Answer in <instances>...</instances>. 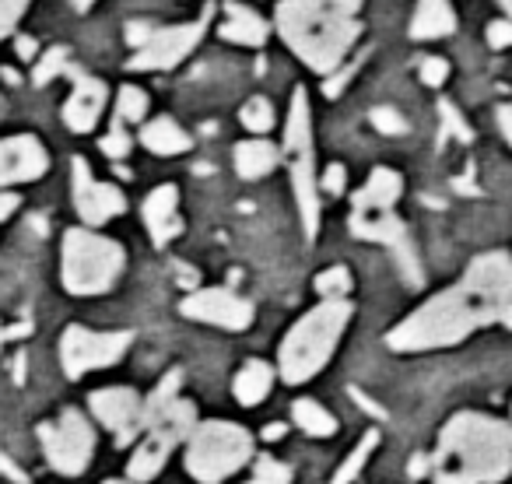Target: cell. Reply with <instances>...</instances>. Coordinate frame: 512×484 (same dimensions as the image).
Segmentation results:
<instances>
[{
	"mask_svg": "<svg viewBox=\"0 0 512 484\" xmlns=\"http://www.w3.org/2000/svg\"><path fill=\"white\" fill-rule=\"evenodd\" d=\"M467 278L484 292L495 309V320L512 330V257L509 253H481L470 264Z\"/></svg>",
	"mask_w": 512,
	"mask_h": 484,
	"instance_id": "14",
	"label": "cell"
},
{
	"mask_svg": "<svg viewBox=\"0 0 512 484\" xmlns=\"http://www.w3.org/2000/svg\"><path fill=\"white\" fill-rule=\"evenodd\" d=\"M404 183L393 169H376L369 176V183L355 193V207L358 211H393V200L400 197Z\"/></svg>",
	"mask_w": 512,
	"mask_h": 484,
	"instance_id": "20",
	"label": "cell"
},
{
	"mask_svg": "<svg viewBox=\"0 0 512 484\" xmlns=\"http://www.w3.org/2000/svg\"><path fill=\"white\" fill-rule=\"evenodd\" d=\"M432 460V484H495L512 470V428L488 414L463 411L446 421Z\"/></svg>",
	"mask_w": 512,
	"mask_h": 484,
	"instance_id": "1",
	"label": "cell"
},
{
	"mask_svg": "<svg viewBox=\"0 0 512 484\" xmlns=\"http://www.w3.org/2000/svg\"><path fill=\"white\" fill-rule=\"evenodd\" d=\"M144 113H148V95L141 88L127 85L120 92V102H116V120H144Z\"/></svg>",
	"mask_w": 512,
	"mask_h": 484,
	"instance_id": "30",
	"label": "cell"
},
{
	"mask_svg": "<svg viewBox=\"0 0 512 484\" xmlns=\"http://www.w3.org/2000/svg\"><path fill=\"white\" fill-rule=\"evenodd\" d=\"M292 418H295V425H299L306 435H320V439H327V435L337 432L334 414L323 411L316 400H299V404L292 407Z\"/></svg>",
	"mask_w": 512,
	"mask_h": 484,
	"instance_id": "26",
	"label": "cell"
},
{
	"mask_svg": "<svg viewBox=\"0 0 512 484\" xmlns=\"http://www.w3.org/2000/svg\"><path fill=\"white\" fill-rule=\"evenodd\" d=\"M64 71H67V50H64V46H53V50L39 60L32 81H36V85H50V81L57 78V74H64Z\"/></svg>",
	"mask_w": 512,
	"mask_h": 484,
	"instance_id": "31",
	"label": "cell"
},
{
	"mask_svg": "<svg viewBox=\"0 0 512 484\" xmlns=\"http://www.w3.org/2000/svg\"><path fill=\"white\" fill-rule=\"evenodd\" d=\"M428 470H432V460H428L425 453L414 456V460H411V474H414V477H421V474H428Z\"/></svg>",
	"mask_w": 512,
	"mask_h": 484,
	"instance_id": "44",
	"label": "cell"
},
{
	"mask_svg": "<svg viewBox=\"0 0 512 484\" xmlns=\"http://www.w3.org/2000/svg\"><path fill=\"white\" fill-rule=\"evenodd\" d=\"M0 474L11 477V481H18V484H29V477H25V470L18 467V463L11 460V456L4 453V449H0Z\"/></svg>",
	"mask_w": 512,
	"mask_h": 484,
	"instance_id": "40",
	"label": "cell"
},
{
	"mask_svg": "<svg viewBox=\"0 0 512 484\" xmlns=\"http://www.w3.org/2000/svg\"><path fill=\"white\" fill-rule=\"evenodd\" d=\"M46 165H50V158H46V148L36 137L22 134L0 141V186L39 179L46 172Z\"/></svg>",
	"mask_w": 512,
	"mask_h": 484,
	"instance_id": "16",
	"label": "cell"
},
{
	"mask_svg": "<svg viewBox=\"0 0 512 484\" xmlns=\"http://www.w3.org/2000/svg\"><path fill=\"white\" fill-rule=\"evenodd\" d=\"M179 313L225 330H246L253 323V306L246 299H239V295L225 292V288H204V292L186 295Z\"/></svg>",
	"mask_w": 512,
	"mask_h": 484,
	"instance_id": "13",
	"label": "cell"
},
{
	"mask_svg": "<svg viewBox=\"0 0 512 484\" xmlns=\"http://www.w3.org/2000/svg\"><path fill=\"white\" fill-rule=\"evenodd\" d=\"M362 0H281L278 32L313 71L334 74L358 39Z\"/></svg>",
	"mask_w": 512,
	"mask_h": 484,
	"instance_id": "2",
	"label": "cell"
},
{
	"mask_svg": "<svg viewBox=\"0 0 512 484\" xmlns=\"http://www.w3.org/2000/svg\"><path fill=\"white\" fill-rule=\"evenodd\" d=\"M25 8H29V0H0V39L11 36V29L25 15Z\"/></svg>",
	"mask_w": 512,
	"mask_h": 484,
	"instance_id": "35",
	"label": "cell"
},
{
	"mask_svg": "<svg viewBox=\"0 0 512 484\" xmlns=\"http://www.w3.org/2000/svg\"><path fill=\"white\" fill-rule=\"evenodd\" d=\"M456 29V15L446 0H421L418 15L411 22L414 39H442Z\"/></svg>",
	"mask_w": 512,
	"mask_h": 484,
	"instance_id": "21",
	"label": "cell"
},
{
	"mask_svg": "<svg viewBox=\"0 0 512 484\" xmlns=\"http://www.w3.org/2000/svg\"><path fill=\"white\" fill-rule=\"evenodd\" d=\"M74 207L88 225H106L109 218L127 211V200L116 186L95 183L85 158H74Z\"/></svg>",
	"mask_w": 512,
	"mask_h": 484,
	"instance_id": "15",
	"label": "cell"
},
{
	"mask_svg": "<svg viewBox=\"0 0 512 484\" xmlns=\"http://www.w3.org/2000/svg\"><path fill=\"white\" fill-rule=\"evenodd\" d=\"M488 43L495 46V50L512 46V22H491L488 25Z\"/></svg>",
	"mask_w": 512,
	"mask_h": 484,
	"instance_id": "38",
	"label": "cell"
},
{
	"mask_svg": "<svg viewBox=\"0 0 512 484\" xmlns=\"http://www.w3.org/2000/svg\"><path fill=\"white\" fill-rule=\"evenodd\" d=\"M15 207H18V197H15V193H0V221L11 218V214H15Z\"/></svg>",
	"mask_w": 512,
	"mask_h": 484,
	"instance_id": "42",
	"label": "cell"
},
{
	"mask_svg": "<svg viewBox=\"0 0 512 484\" xmlns=\"http://www.w3.org/2000/svg\"><path fill=\"white\" fill-rule=\"evenodd\" d=\"M211 11L214 8L207 4V11L200 15V22L172 25V29H155L148 43L134 53V60H130V71H169V67H176L183 57H190L193 46H197L200 36H204L207 22H211Z\"/></svg>",
	"mask_w": 512,
	"mask_h": 484,
	"instance_id": "11",
	"label": "cell"
},
{
	"mask_svg": "<svg viewBox=\"0 0 512 484\" xmlns=\"http://www.w3.org/2000/svg\"><path fill=\"white\" fill-rule=\"evenodd\" d=\"M498 123H502L505 141L512 144V106H502V109H498Z\"/></svg>",
	"mask_w": 512,
	"mask_h": 484,
	"instance_id": "43",
	"label": "cell"
},
{
	"mask_svg": "<svg viewBox=\"0 0 512 484\" xmlns=\"http://www.w3.org/2000/svg\"><path fill=\"white\" fill-rule=\"evenodd\" d=\"M141 141H144V148L155 151V155H179V151L190 148V137H186L169 116L151 120L148 127L141 130Z\"/></svg>",
	"mask_w": 512,
	"mask_h": 484,
	"instance_id": "24",
	"label": "cell"
},
{
	"mask_svg": "<svg viewBox=\"0 0 512 484\" xmlns=\"http://www.w3.org/2000/svg\"><path fill=\"white\" fill-rule=\"evenodd\" d=\"M323 190H327L330 197H341L344 193V165H330L327 176H323Z\"/></svg>",
	"mask_w": 512,
	"mask_h": 484,
	"instance_id": "39",
	"label": "cell"
},
{
	"mask_svg": "<svg viewBox=\"0 0 512 484\" xmlns=\"http://www.w3.org/2000/svg\"><path fill=\"white\" fill-rule=\"evenodd\" d=\"M39 439H43L46 460L53 470L67 477H78L88 470L95 453V428L88 425V418L74 407H67L53 425H39Z\"/></svg>",
	"mask_w": 512,
	"mask_h": 484,
	"instance_id": "8",
	"label": "cell"
},
{
	"mask_svg": "<svg viewBox=\"0 0 512 484\" xmlns=\"http://www.w3.org/2000/svg\"><path fill=\"white\" fill-rule=\"evenodd\" d=\"M253 456V439L242 425L232 421H204L193 428L190 446H186V470L197 481L218 484L232 477Z\"/></svg>",
	"mask_w": 512,
	"mask_h": 484,
	"instance_id": "6",
	"label": "cell"
},
{
	"mask_svg": "<svg viewBox=\"0 0 512 484\" xmlns=\"http://www.w3.org/2000/svg\"><path fill=\"white\" fill-rule=\"evenodd\" d=\"M351 232L358 239H372V242H383L386 250L397 257L400 274H404L411 285H421V264H418V253L411 246V235H407L404 221L397 218L393 211H358L351 214Z\"/></svg>",
	"mask_w": 512,
	"mask_h": 484,
	"instance_id": "10",
	"label": "cell"
},
{
	"mask_svg": "<svg viewBox=\"0 0 512 484\" xmlns=\"http://www.w3.org/2000/svg\"><path fill=\"white\" fill-rule=\"evenodd\" d=\"M123 271V246L106 235L71 228L64 235V288L74 295L109 292Z\"/></svg>",
	"mask_w": 512,
	"mask_h": 484,
	"instance_id": "5",
	"label": "cell"
},
{
	"mask_svg": "<svg viewBox=\"0 0 512 484\" xmlns=\"http://www.w3.org/2000/svg\"><path fill=\"white\" fill-rule=\"evenodd\" d=\"M372 127L376 130H383V134H390V137H400V134H407V123H404V116L400 113H393V109H372Z\"/></svg>",
	"mask_w": 512,
	"mask_h": 484,
	"instance_id": "34",
	"label": "cell"
},
{
	"mask_svg": "<svg viewBox=\"0 0 512 484\" xmlns=\"http://www.w3.org/2000/svg\"><path fill=\"white\" fill-rule=\"evenodd\" d=\"M439 113H442V123H446V134L460 137V141H470V127L463 123V116L456 113L449 102H439Z\"/></svg>",
	"mask_w": 512,
	"mask_h": 484,
	"instance_id": "36",
	"label": "cell"
},
{
	"mask_svg": "<svg viewBox=\"0 0 512 484\" xmlns=\"http://www.w3.org/2000/svg\"><path fill=\"white\" fill-rule=\"evenodd\" d=\"M18 57H36V39H29V36H22L18 39Z\"/></svg>",
	"mask_w": 512,
	"mask_h": 484,
	"instance_id": "45",
	"label": "cell"
},
{
	"mask_svg": "<svg viewBox=\"0 0 512 484\" xmlns=\"http://www.w3.org/2000/svg\"><path fill=\"white\" fill-rule=\"evenodd\" d=\"M95 418L106 428H113L116 446H127L137 432H144V400L127 386H109V390H95L92 397Z\"/></svg>",
	"mask_w": 512,
	"mask_h": 484,
	"instance_id": "12",
	"label": "cell"
},
{
	"mask_svg": "<svg viewBox=\"0 0 512 484\" xmlns=\"http://www.w3.org/2000/svg\"><path fill=\"white\" fill-rule=\"evenodd\" d=\"M176 186H158V190L148 193V200H144V225H148L151 232V242L155 246H165V242L172 239V235H179V228H183V221H179L176 214Z\"/></svg>",
	"mask_w": 512,
	"mask_h": 484,
	"instance_id": "18",
	"label": "cell"
},
{
	"mask_svg": "<svg viewBox=\"0 0 512 484\" xmlns=\"http://www.w3.org/2000/svg\"><path fill=\"white\" fill-rule=\"evenodd\" d=\"M134 334H95V330L85 327H67L64 337H60V362H64V372L71 379L85 376L92 369H106V365L120 362L127 355Z\"/></svg>",
	"mask_w": 512,
	"mask_h": 484,
	"instance_id": "9",
	"label": "cell"
},
{
	"mask_svg": "<svg viewBox=\"0 0 512 484\" xmlns=\"http://www.w3.org/2000/svg\"><path fill=\"white\" fill-rule=\"evenodd\" d=\"M278 165V148L271 141H242L235 148V169L242 179H260Z\"/></svg>",
	"mask_w": 512,
	"mask_h": 484,
	"instance_id": "22",
	"label": "cell"
},
{
	"mask_svg": "<svg viewBox=\"0 0 512 484\" xmlns=\"http://www.w3.org/2000/svg\"><path fill=\"white\" fill-rule=\"evenodd\" d=\"M102 151H106L113 162H120V158L130 155V137H127V130H123V120H116L113 130L102 137Z\"/></svg>",
	"mask_w": 512,
	"mask_h": 484,
	"instance_id": "33",
	"label": "cell"
},
{
	"mask_svg": "<svg viewBox=\"0 0 512 484\" xmlns=\"http://www.w3.org/2000/svg\"><path fill=\"white\" fill-rule=\"evenodd\" d=\"M106 484H123V481H106Z\"/></svg>",
	"mask_w": 512,
	"mask_h": 484,
	"instance_id": "50",
	"label": "cell"
},
{
	"mask_svg": "<svg viewBox=\"0 0 512 484\" xmlns=\"http://www.w3.org/2000/svg\"><path fill=\"white\" fill-rule=\"evenodd\" d=\"M285 155H288V172H292L295 197H299L306 239H316V228H320V186H316L313 120H309L306 88H295V95H292V113H288V127H285Z\"/></svg>",
	"mask_w": 512,
	"mask_h": 484,
	"instance_id": "7",
	"label": "cell"
},
{
	"mask_svg": "<svg viewBox=\"0 0 512 484\" xmlns=\"http://www.w3.org/2000/svg\"><path fill=\"white\" fill-rule=\"evenodd\" d=\"M348 288H351L348 267H330V271H323L320 278H316V292H320L323 299H344Z\"/></svg>",
	"mask_w": 512,
	"mask_h": 484,
	"instance_id": "29",
	"label": "cell"
},
{
	"mask_svg": "<svg viewBox=\"0 0 512 484\" xmlns=\"http://www.w3.org/2000/svg\"><path fill=\"white\" fill-rule=\"evenodd\" d=\"M495 320V309L484 299V292L470 278H463L456 288H446L442 295L428 299L414 316H407L397 330H390L393 351H428L449 348L470 337L477 327H488Z\"/></svg>",
	"mask_w": 512,
	"mask_h": 484,
	"instance_id": "3",
	"label": "cell"
},
{
	"mask_svg": "<svg viewBox=\"0 0 512 484\" xmlns=\"http://www.w3.org/2000/svg\"><path fill=\"white\" fill-rule=\"evenodd\" d=\"M67 71H71V67H67ZM71 74H74V92L64 106V120L74 134H88V130L99 123L102 106H106V85L81 71H71Z\"/></svg>",
	"mask_w": 512,
	"mask_h": 484,
	"instance_id": "17",
	"label": "cell"
},
{
	"mask_svg": "<svg viewBox=\"0 0 512 484\" xmlns=\"http://www.w3.org/2000/svg\"><path fill=\"white\" fill-rule=\"evenodd\" d=\"M498 4H502V8H505V11H509V15H512V0H498Z\"/></svg>",
	"mask_w": 512,
	"mask_h": 484,
	"instance_id": "48",
	"label": "cell"
},
{
	"mask_svg": "<svg viewBox=\"0 0 512 484\" xmlns=\"http://www.w3.org/2000/svg\"><path fill=\"white\" fill-rule=\"evenodd\" d=\"M242 123H246L253 134H267V130L274 127V109L267 99H249L246 106H242Z\"/></svg>",
	"mask_w": 512,
	"mask_h": 484,
	"instance_id": "28",
	"label": "cell"
},
{
	"mask_svg": "<svg viewBox=\"0 0 512 484\" xmlns=\"http://www.w3.org/2000/svg\"><path fill=\"white\" fill-rule=\"evenodd\" d=\"M169 453H172V449H165L162 442L144 439L141 446H137V453L130 456V481H151V477L165 467Z\"/></svg>",
	"mask_w": 512,
	"mask_h": 484,
	"instance_id": "25",
	"label": "cell"
},
{
	"mask_svg": "<svg viewBox=\"0 0 512 484\" xmlns=\"http://www.w3.org/2000/svg\"><path fill=\"white\" fill-rule=\"evenodd\" d=\"M0 109H4V102H0Z\"/></svg>",
	"mask_w": 512,
	"mask_h": 484,
	"instance_id": "51",
	"label": "cell"
},
{
	"mask_svg": "<svg viewBox=\"0 0 512 484\" xmlns=\"http://www.w3.org/2000/svg\"><path fill=\"white\" fill-rule=\"evenodd\" d=\"M151 32H155V29H151V25H144V22L127 25V43H130V46H137V50H141V46L151 39Z\"/></svg>",
	"mask_w": 512,
	"mask_h": 484,
	"instance_id": "41",
	"label": "cell"
},
{
	"mask_svg": "<svg viewBox=\"0 0 512 484\" xmlns=\"http://www.w3.org/2000/svg\"><path fill=\"white\" fill-rule=\"evenodd\" d=\"M0 344H4V330H0Z\"/></svg>",
	"mask_w": 512,
	"mask_h": 484,
	"instance_id": "49",
	"label": "cell"
},
{
	"mask_svg": "<svg viewBox=\"0 0 512 484\" xmlns=\"http://www.w3.org/2000/svg\"><path fill=\"white\" fill-rule=\"evenodd\" d=\"M376 446H379V432L372 428V432H365V439L355 446V453H351L348 460L341 463V470H337L334 481H330V484H351V481H355L358 470H362L365 463H369V456L376 453Z\"/></svg>",
	"mask_w": 512,
	"mask_h": 484,
	"instance_id": "27",
	"label": "cell"
},
{
	"mask_svg": "<svg viewBox=\"0 0 512 484\" xmlns=\"http://www.w3.org/2000/svg\"><path fill=\"white\" fill-rule=\"evenodd\" d=\"M446 78H449V64L442 57H428L425 64H421V81H425V85L439 88Z\"/></svg>",
	"mask_w": 512,
	"mask_h": 484,
	"instance_id": "37",
	"label": "cell"
},
{
	"mask_svg": "<svg viewBox=\"0 0 512 484\" xmlns=\"http://www.w3.org/2000/svg\"><path fill=\"white\" fill-rule=\"evenodd\" d=\"M228 22L221 25V39L242 46H264L267 43V22L256 11L242 8V4H225Z\"/></svg>",
	"mask_w": 512,
	"mask_h": 484,
	"instance_id": "19",
	"label": "cell"
},
{
	"mask_svg": "<svg viewBox=\"0 0 512 484\" xmlns=\"http://www.w3.org/2000/svg\"><path fill=\"white\" fill-rule=\"evenodd\" d=\"M71 4H74V8H81V11L92 8V0H71Z\"/></svg>",
	"mask_w": 512,
	"mask_h": 484,
	"instance_id": "47",
	"label": "cell"
},
{
	"mask_svg": "<svg viewBox=\"0 0 512 484\" xmlns=\"http://www.w3.org/2000/svg\"><path fill=\"white\" fill-rule=\"evenodd\" d=\"M271 383H274L271 365L267 362H246L239 376H235V397H239V404L253 407L271 393Z\"/></svg>",
	"mask_w": 512,
	"mask_h": 484,
	"instance_id": "23",
	"label": "cell"
},
{
	"mask_svg": "<svg viewBox=\"0 0 512 484\" xmlns=\"http://www.w3.org/2000/svg\"><path fill=\"white\" fill-rule=\"evenodd\" d=\"M281 435H285V425H281V421H274V425H267V428H264V439H267V442H278Z\"/></svg>",
	"mask_w": 512,
	"mask_h": 484,
	"instance_id": "46",
	"label": "cell"
},
{
	"mask_svg": "<svg viewBox=\"0 0 512 484\" xmlns=\"http://www.w3.org/2000/svg\"><path fill=\"white\" fill-rule=\"evenodd\" d=\"M348 320H351V302L344 299H327L309 316H302L292 327V334L285 337V344H281V376L288 383L313 379L330 362V355L337 348V337L344 334Z\"/></svg>",
	"mask_w": 512,
	"mask_h": 484,
	"instance_id": "4",
	"label": "cell"
},
{
	"mask_svg": "<svg viewBox=\"0 0 512 484\" xmlns=\"http://www.w3.org/2000/svg\"><path fill=\"white\" fill-rule=\"evenodd\" d=\"M292 481V467L281 460H274V456H264V460L256 463V477L253 484H288Z\"/></svg>",
	"mask_w": 512,
	"mask_h": 484,
	"instance_id": "32",
	"label": "cell"
}]
</instances>
